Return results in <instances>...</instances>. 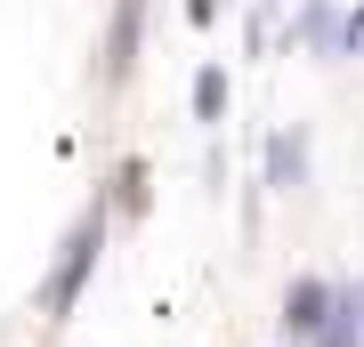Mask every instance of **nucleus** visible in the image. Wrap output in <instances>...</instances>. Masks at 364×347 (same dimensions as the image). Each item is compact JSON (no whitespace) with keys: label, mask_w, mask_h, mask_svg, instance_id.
Returning <instances> with one entry per match:
<instances>
[{"label":"nucleus","mask_w":364,"mask_h":347,"mask_svg":"<svg viewBox=\"0 0 364 347\" xmlns=\"http://www.w3.org/2000/svg\"><path fill=\"white\" fill-rule=\"evenodd\" d=\"M324 315H332V283L324 275H299V283L284 291V339H316Z\"/></svg>","instance_id":"obj_2"},{"label":"nucleus","mask_w":364,"mask_h":347,"mask_svg":"<svg viewBox=\"0 0 364 347\" xmlns=\"http://www.w3.org/2000/svg\"><path fill=\"white\" fill-rule=\"evenodd\" d=\"M138 25H146V0H122V9H114V33H105V81H130V65H138Z\"/></svg>","instance_id":"obj_5"},{"label":"nucleus","mask_w":364,"mask_h":347,"mask_svg":"<svg viewBox=\"0 0 364 347\" xmlns=\"http://www.w3.org/2000/svg\"><path fill=\"white\" fill-rule=\"evenodd\" d=\"M219 16V0H186V25H210Z\"/></svg>","instance_id":"obj_9"},{"label":"nucleus","mask_w":364,"mask_h":347,"mask_svg":"<svg viewBox=\"0 0 364 347\" xmlns=\"http://www.w3.org/2000/svg\"><path fill=\"white\" fill-rule=\"evenodd\" d=\"M267 186L275 194H299V186H308V129H275V138H267Z\"/></svg>","instance_id":"obj_4"},{"label":"nucleus","mask_w":364,"mask_h":347,"mask_svg":"<svg viewBox=\"0 0 364 347\" xmlns=\"http://www.w3.org/2000/svg\"><path fill=\"white\" fill-rule=\"evenodd\" d=\"M195 121L203 129L227 121V65H203V73H195Z\"/></svg>","instance_id":"obj_6"},{"label":"nucleus","mask_w":364,"mask_h":347,"mask_svg":"<svg viewBox=\"0 0 364 347\" xmlns=\"http://www.w3.org/2000/svg\"><path fill=\"white\" fill-rule=\"evenodd\" d=\"M105 219H114L105 202H90V210L73 219L65 250H57V267H49V291H41L49 323H65V315H73V299H81V283H90V267H97V250H105Z\"/></svg>","instance_id":"obj_1"},{"label":"nucleus","mask_w":364,"mask_h":347,"mask_svg":"<svg viewBox=\"0 0 364 347\" xmlns=\"http://www.w3.org/2000/svg\"><path fill=\"white\" fill-rule=\"evenodd\" d=\"M291 49H308V57H340V9L332 0H299V16H291Z\"/></svg>","instance_id":"obj_3"},{"label":"nucleus","mask_w":364,"mask_h":347,"mask_svg":"<svg viewBox=\"0 0 364 347\" xmlns=\"http://www.w3.org/2000/svg\"><path fill=\"white\" fill-rule=\"evenodd\" d=\"M105 210H130V219L146 210V162H122V170H114V194H105Z\"/></svg>","instance_id":"obj_7"},{"label":"nucleus","mask_w":364,"mask_h":347,"mask_svg":"<svg viewBox=\"0 0 364 347\" xmlns=\"http://www.w3.org/2000/svg\"><path fill=\"white\" fill-rule=\"evenodd\" d=\"M340 57H364V0L340 9Z\"/></svg>","instance_id":"obj_8"}]
</instances>
